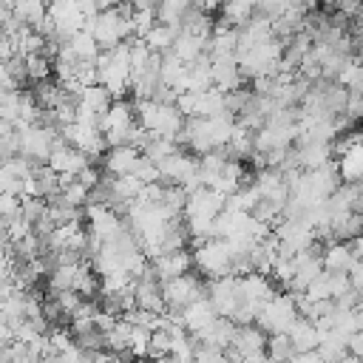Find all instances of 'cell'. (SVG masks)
<instances>
[{
  "label": "cell",
  "mask_w": 363,
  "mask_h": 363,
  "mask_svg": "<svg viewBox=\"0 0 363 363\" xmlns=\"http://www.w3.org/2000/svg\"><path fill=\"white\" fill-rule=\"evenodd\" d=\"M173 54L182 60V62H196L199 57L207 54V40L204 37H196L190 31H179L176 43H173Z\"/></svg>",
  "instance_id": "obj_20"
},
{
  "label": "cell",
  "mask_w": 363,
  "mask_h": 363,
  "mask_svg": "<svg viewBox=\"0 0 363 363\" xmlns=\"http://www.w3.org/2000/svg\"><path fill=\"white\" fill-rule=\"evenodd\" d=\"M91 164V159L82 153V150H77L74 145H68V142H62V145H57L54 147V153L48 156V167L60 176V179H74L82 167H88Z\"/></svg>",
  "instance_id": "obj_8"
},
{
  "label": "cell",
  "mask_w": 363,
  "mask_h": 363,
  "mask_svg": "<svg viewBox=\"0 0 363 363\" xmlns=\"http://www.w3.org/2000/svg\"><path fill=\"white\" fill-rule=\"evenodd\" d=\"M11 17L28 28H37L48 17V0H11Z\"/></svg>",
  "instance_id": "obj_14"
},
{
  "label": "cell",
  "mask_w": 363,
  "mask_h": 363,
  "mask_svg": "<svg viewBox=\"0 0 363 363\" xmlns=\"http://www.w3.org/2000/svg\"><path fill=\"white\" fill-rule=\"evenodd\" d=\"M289 363H323V357H320L318 349H312V352H298Z\"/></svg>",
  "instance_id": "obj_32"
},
{
  "label": "cell",
  "mask_w": 363,
  "mask_h": 363,
  "mask_svg": "<svg viewBox=\"0 0 363 363\" xmlns=\"http://www.w3.org/2000/svg\"><path fill=\"white\" fill-rule=\"evenodd\" d=\"M323 272V244H312L295 255V275L289 281V292H303L318 275Z\"/></svg>",
  "instance_id": "obj_6"
},
{
  "label": "cell",
  "mask_w": 363,
  "mask_h": 363,
  "mask_svg": "<svg viewBox=\"0 0 363 363\" xmlns=\"http://www.w3.org/2000/svg\"><path fill=\"white\" fill-rule=\"evenodd\" d=\"M352 326H354V332L363 329V303H357V306L352 309Z\"/></svg>",
  "instance_id": "obj_34"
},
{
  "label": "cell",
  "mask_w": 363,
  "mask_h": 363,
  "mask_svg": "<svg viewBox=\"0 0 363 363\" xmlns=\"http://www.w3.org/2000/svg\"><path fill=\"white\" fill-rule=\"evenodd\" d=\"M85 31L94 34V40L99 43L102 51L130 40L133 37V6L130 3H119L113 9H102L96 17H91L85 23Z\"/></svg>",
  "instance_id": "obj_1"
},
{
  "label": "cell",
  "mask_w": 363,
  "mask_h": 363,
  "mask_svg": "<svg viewBox=\"0 0 363 363\" xmlns=\"http://www.w3.org/2000/svg\"><path fill=\"white\" fill-rule=\"evenodd\" d=\"M295 354H298V349H295L289 332H275L267 337V357H272L275 363H289Z\"/></svg>",
  "instance_id": "obj_23"
},
{
  "label": "cell",
  "mask_w": 363,
  "mask_h": 363,
  "mask_svg": "<svg viewBox=\"0 0 363 363\" xmlns=\"http://www.w3.org/2000/svg\"><path fill=\"white\" fill-rule=\"evenodd\" d=\"M48 213V201L45 199H37V196H23L20 199V216L34 227L43 216Z\"/></svg>",
  "instance_id": "obj_28"
},
{
  "label": "cell",
  "mask_w": 363,
  "mask_h": 363,
  "mask_svg": "<svg viewBox=\"0 0 363 363\" xmlns=\"http://www.w3.org/2000/svg\"><path fill=\"white\" fill-rule=\"evenodd\" d=\"M221 3H224V0H221Z\"/></svg>",
  "instance_id": "obj_37"
},
{
  "label": "cell",
  "mask_w": 363,
  "mask_h": 363,
  "mask_svg": "<svg viewBox=\"0 0 363 363\" xmlns=\"http://www.w3.org/2000/svg\"><path fill=\"white\" fill-rule=\"evenodd\" d=\"M193 264L196 272L204 278H224V275H235L233 269V252L227 238H207L204 244L196 247L193 252Z\"/></svg>",
  "instance_id": "obj_4"
},
{
  "label": "cell",
  "mask_w": 363,
  "mask_h": 363,
  "mask_svg": "<svg viewBox=\"0 0 363 363\" xmlns=\"http://www.w3.org/2000/svg\"><path fill=\"white\" fill-rule=\"evenodd\" d=\"M133 111H136V122L147 133L167 136V139L179 142V133H182L187 116L176 105H164V102H156V99H136L133 102Z\"/></svg>",
  "instance_id": "obj_2"
},
{
  "label": "cell",
  "mask_w": 363,
  "mask_h": 363,
  "mask_svg": "<svg viewBox=\"0 0 363 363\" xmlns=\"http://www.w3.org/2000/svg\"><path fill=\"white\" fill-rule=\"evenodd\" d=\"M267 332L252 320V323H235V332H233V340H230V349L238 352L244 360L247 357H261L267 354Z\"/></svg>",
  "instance_id": "obj_7"
},
{
  "label": "cell",
  "mask_w": 363,
  "mask_h": 363,
  "mask_svg": "<svg viewBox=\"0 0 363 363\" xmlns=\"http://www.w3.org/2000/svg\"><path fill=\"white\" fill-rule=\"evenodd\" d=\"M26 68H28V85L43 82V79H51L54 60L45 57V54H26Z\"/></svg>",
  "instance_id": "obj_25"
},
{
  "label": "cell",
  "mask_w": 363,
  "mask_h": 363,
  "mask_svg": "<svg viewBox=\"0 0 363 363\" xmlns=\"http://www.w3.org/2000/svg\"><path fill=\"white\" fill-rule=\"evenodd\" d=\"M142 162V150L136 147H108L102 156V170L108 176H136V167Z\"/></svg>",
  "instance_id": "obj_9"
},
{
  "label": "cell",
  "mask_w": 363,
  "mask_h": 363,
  "mask_svg": "<svg viewBox=\"0 0 363 363\" xmlns=\"http://www.w3.org/2000/svg\"><path fill=\"white\" fill-rule=\"evenodd\" d=\"M210 71H213V85L221 91H233L244 85V74L235 57H210Z\"/></svg>",
  "instance_id": "obj_11"
},
{
  "label": "cell",
  "mask_w": 363,
  "mask_h": 363,
  "mask_svg": "<svg viewBox=\"0 0 363 363\" xmlns=\"http://www.w3.org/2000/svg\"><path fill=\"white\" fill-rule=\"evenodd\" d=\"M162 82L176 88L179 94L187 91V62H182L173 51L162 54Z\"/></svg>",
  "instance_id": "obj_19"
},
{
  "label": "cell",
  "mask_w": 363,
  "mask_h": 363,
  "mask_svg": "<svg viewBox=\"0 0 363 363\" xmlns=\"http://www.w3.org/2000/svg\"><path fill=\"white\" fill-rule=\"evenodd\" d=\"M349 247H352L354 258H363V233H360L357 238H352V241H349Z\"/></svg>",
  "instance_id": "obj_35"
},
{
  "label": "cell",
  "mask_w": 363,
  "mask_h": 363,
  "mask_svg": "<svg viewBox=\"0 0 363 363\" xmlns=\"http://www.w3.org/2000/svg\"><path fill=\"white\" fill-rule=\"evenodd\" d=\"M96 77L99 82L119 99L125 91H130V40L105 48L96 60Z\"/></svg>",
  "instance_id": "obj_3"
},
{
  "label": "cell",
  "mask_w": 363,
  "mask_h": 363,
  "mask_svg": "<svg viewBox=\"0 0 363 363\" xmlns=\"http://www.w3.org/2000/svg\"><path fill=\"white\" fill-rule=\"evenodd\" d=\"M233 332H235V323H233L230 318H216V320H213L201 335H196V337H204V340H210V343L218 346V349H230Z\"/></svg>",
  "instance_id": "obj_24"
},
{
  "label": "cell",
  "mask_w": 363,
  "mask_h": 363,
  "mask_svg": "<svg viewBox=\"0 0 363 363\" xmlns=\"http://www.w3.org/2000/svg\"><path fill=\"white\" fill-rule=\"evenodd\" d=\"M150 267H153V272L159 275L162 284L170 281V278L184 275V272H190V269H196V264H193V252H187V250L156 255V258H150Z\"/></svg>",
  "instance_id": "obj_10"
},
{
  "label": "cell",
  "mask_w": 363,
  "mask_h": 363,
  "mask_svg": "<svg viewBox=\"0 0 363 363\" xmlns=\"http://www.w3.org/2000/svg\"><path fill=\"white\" fill-rule=\"evenodd\" d=\"M337 82H340V85H346L352 94H363V60H360V57H354V60L340 71Z\"/></svg>",
  "instance_id": "obj_27"
},
{
  "label": "cell",
  "mask_w": 363,
  "mask_h": 363,
  "mask_svg": "<svg viewBox=\"0 0 363 363\" xmlns=\"http://www.w3.org/2000/svg\"><path fill=\"white\" fill-rule=\"evenodd\" d=\"M133 6V11H156L162 0H128Z\"/></svg>",
  "instance_id": "obj_33"
},
{
  "label": "cell",
  "mask_w": 363,
  "mask_h": 363,
  "mask_svg": "<svg viewBox=\"0 0 363 363\" xmlns=\"http://www.w3.org/2000/svg\"><path fill=\"white\" fill-rule=\"evenodd\" d=\"M170 363H196L193 357H184V360H176V357H170Z\"/></svg>",
  "instance_id": "obj_36"
},
{
  "label": "cell",
  "mask_w": 363,
  "mask_h": 363,
  "mask_svg": "<svg viewBox=\"0 0 363 363\" xmlns=\"http://www.w3.org/2000/svg\"><path fill=\"white\" fill-rule=\"evenodd\" d=\"M218 318V312L213 309V303L207 301V295L204 298H199V301H193L187 309H184V329L190 332V335H201L213 320Z\"/></svg>",
  "instance_id": "obj_12"
},
{
  "label": "cell",
  "mask_w": 363,
  "mask_h": 363,
  "mask_svg": "<svg viewBox=\"0 0 363 363\" xmlns=\"http://www.w3.org/2000/svg\"><path fill=\"white\" fill-rule=\"evenodd\" d=\"M298 320V303H295V295L292 292H275L264 309L258 312L255 323L267 332V335H275V332H289L292 323Z\"/></svg>",
  "instance_id": "obj_5"
},
{
  "label": "cell",
  "mask_w": 363,
  "mask_h": 363,
  "mask_svg": "<svg viewBox=\"0 0 363 363\" xmlns=\"http://www.w3.org/2000/svg\"><path fill=\"white\" fill-rule=\"evenodd\" d=\"M60 187H62V179L48 167V164H40L34 173H31V179H28V193L26 196H37V199H54L57 193H60Z\"/></svg>",
  "instance_id": "obj_13"
},
{
  "label": "cell",
  "mask_w": 363,
  "mask_h": 363,
  "mask_svg": "<svg viewBox=\"0 0 363 363\" xmlns=\"http://www.w3.org/2000/svg\"><path fill=\"white\" fill-rule=\"evenodd\" d=\"M354 261L357 258H354L349 241H332L323 247V269H329V272H349V267Z\"/></svg>",
  "instance_id": "obj_15"
},
{
  "label": "cell",
  "mask_w": 363,
  "mask_h": 363,
  "mask_svg": "<svg viewBox=\"0 0 363 363\" xmlns=\"http://www.w3.org/2000/svg\"><path fill=\"white\" fill-rule=\"evenodd\" d=\"M113 94L102 85V82H94V85H85L82 88V94H79V105L85 108V111H91V113H96V116H102L111 105H113Z\"/></svg>",
  "instance_id": "obj_16"
},
{
  "label": "cell",
  "mask_w": 363,
  "mask_h": 363,
  "mask_svg": "<svg viewBox=\"0 0 363 363\" xmlns=\"http://www.w3.org/2000/svg\"><path fill=\"white\" fill-rule=\"evenodd\" d=\"M156 26V11H133V37H145Z\"/></svg>",
  "instance_id": "obj_29"
},
{
  "label": "cell",
  "mask_w": 363,
  "mask_h": 363,
  "mask_svg": "<svg viewBox=\"0 0 363 363\" xmlns=\"http://www.w3.org/2000/svg\"><path fill=\"white\" fill-rule=\"evenodd\" d=\"M65 45H68V48H71L82 62H96V60H99V54H102L99 43H96V40H94V34H91V31H85V28H82V31H77Z\"/></svg>",
  "instance_id": "obj_22"
},
{
  "label": "cell",
  "mask_w": 363,
  "mask_h": 363,
  "mask_svg": "<svg viewBox=\"0 0 363 363\" xmlns=\"http://www.w3.org/2000/svg\"><path fill=\"white\" fill-rule=\"evenodd\" d=\"M329 227H332L335 241H352V238H357V235L363 233V213H360V210L340 213V216H335V218L329 221Z\"/></svg>",
  "instance_id": "obj_17"
},
{
  "label": "cell",
  "mask_w": 363,
  "mask_h": 363,
  "mask_svg": "<svg viewBox=\"0 0 363 363\" xmlns=\"http://www.w3.org/2000/svg\"><path fill=\"white\" fill-rule=\"evenodd\" d=\"M289 337H292V343H295L298 352H312V349H318V343H320L318 326H315L309 318H301V315H298V320L292 323Z\"/></svg>",
  "instance_id": "obj_21"
},
{
  "label": "cell",
  "mask_w": 363,
  "mask_h": 363,
  "mask_svg": "<svg viewBox=\"0 0 363 363\" xmlns=\"http://www.w3.org/2000/svg\"><path fill=\"white\" fill-rule=\"evenodd\" d=\"M349 284H352V286H354V289L363 295V261H360V258H357V261L349 267Z\"/></svg>",
  "instance_id": "obj_31"
},
{
  "label": "cell",
  "mask_w": 363,
  "mask_h": 363,
  "mask_svg": "<svg viewBox=\"0 0 363 363\" xmlns=\"http://www.w3.org/2000/svg\"><path fill=\"white\" fill-rule=\"evenodd\" d=\"M346 113H349L352 119H363V94H352V91H349Z\"/></svg>",
  "instance_id": "obj_30"
},
{
  "label": "cell",
  "mask_w": 363,
  "mask_h": 363,
  "mask_svg": "<svg viewBox=\"0 0 363 363\" xmlns=\"http://www.w3.org/2000/svg\"><path fill=\"white\" fill-rule=\"evenodd\" d=\"M179 31H182V28L156 20V26H153L142 40H145V45H147L153 54H167V51H173V43H176Z\"/></svg>",
  "instance_id": "obj_18"
},
{
  "label": "cell",
  "mask_w": 363,
  "mask_h": 363,
  "mask_svg": "<svg viewBox=\"0 0 363 363\" xmlns=\"http://www.w3.org/2000/svg\"><path fill=\"white\" fill-rule=\"evenodd\" d=\"M182 145L179 142H173V139H167V136H147V142H145V147H142V153L147 156V159H153V162H159V159H164V156H170V153H176Z\"/></svg>",
  "instance_id": "obj_26"
},
{
  "label": "cell",
  "mask_w": 363,
  "mask_h": 363,
  "mask_svg": "<svg viewBox=\"0 0 363 363\" xmlns=\"http://www.w3.org/2000/svg\"><path fill=\"white\" fill-rule=\"evenodd\" d=\"M360 31H363V28H360Z\"/></svg>",
  "instance_id": "obj_38"
}]
</instances>
